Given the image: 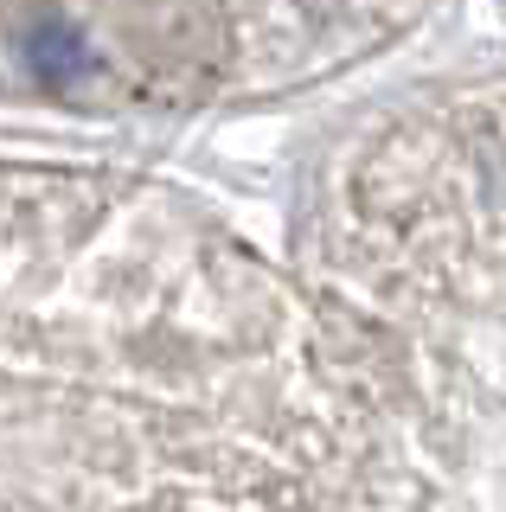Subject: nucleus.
I'll return each instance as SVG.
<instances>
[{"label":"nucleus","mask_w":506,"mask_h":512,"mask_svg":"<svg viewBox=\"0 0 506 512\" xmlns=\"http://www.w3.org/2000/svg\"><path fill=\"white\" fill-rule=\"evenodd\" d=\"M340 480L308 276L173 186L0 160V512H334Z\"/></svg>","instance_id":"1"},{"label":"nucleus","mask_w":506,"mask_h":512,"mask_svg":"<svg viewBox=\"0 0 506 512\" xmlns=\"http://www.w3.org/2000/svg\"><path fill=\"white\" fill-rule=\"evenodd\" d=\"M308 288L346 365L334 512H506V84L353 141Z\"/></svg>","instance_id":"2"}]
</instances>
